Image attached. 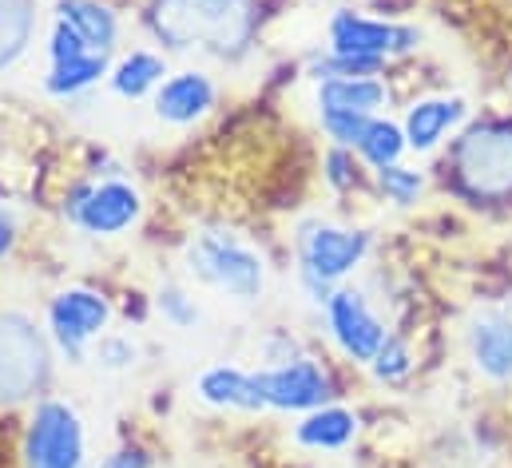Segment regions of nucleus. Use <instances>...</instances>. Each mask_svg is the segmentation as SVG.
I'll list each match as a JSON object with an SVG mask.
<instances>
[{"label":"nucleus","instance_id":"obj_2","mask_svg":"<svg viewBox=\"0 0 512 468\" xmlns=\"http://www.w3.org/2000/svg\"><path fill=\"white\" fill-rule=\"evenodd\" d=\"M445 167L461 199L477 207L512 203V119H469L449 143Z\"/></svg>","mask_w":512,"mask_h":468},{"label":"nucleus","instance_id":"obj_24","mask_svg":"<svg viewBox=\"0 0 512 468\" xmlns=\"http://www.w3.org/2000/svg\"><path fill=\"white\" fill-rule=\"evenodd\" d=\"M366 369L374 373L378 385H401V381H409V373L417 369V357H413V346H409L401 334L389 330V338L382 342V350L374 353V361H370Z\"/></svg>","mask_w":512,"mask_h":468},{"label":"nucleus","instance_id":"obj_10","mask_svg":"<svg viewBox=\"0 0 512 468\" xmlns=\"http://www.w3.org/2000/svg\"><path fill=\"white\" fill-rule=\"evenodd\" d=\"M112 326V302L100 290L68 286L48 302V338L72 365H80L88 350L108 334Z\"/></svg>","mask_w":512,"mask_h":468},{"label":"nucleus","instance_id":"obj_22","mask_svg":"<svg viewBox=\"0 0 512 468\" xmlns=\"http://www.w3.org/2000/svg\"><path fill=\"white\" fill-rule=\"evenodd\" d=\"M358 155H362V163H366L370 171L401 163V159L409 155V143H405V131H401V123H397V119L374 116L370 131H366V139L358 143Z\"/></svg>","mask_w":512,"mask_h":468},{"label":"nucleus","instance_id":"obj_6","mask_svg":"<svg viewBox=\"0 0 512 468\" xmlns=\"http://www.w3.org/2000/svg\"><path fill=\"white\" fill-rule=\"evenodd\" d=\"M20 461L24 468H84L88 433L76 405L60 397H40L20 437Z\"/></svg>","mask_w":512,"mask_h":468},{"label":"nucleus","instance_id":"obj_14","mask_svg":"<svg viewBox=\"0 0 512 468\" xmlns=\"http://www.w3.org/2000/svg\"><path fill=\"white\" fill-rule=\"evenodd\" d=\"M215 100H219L215 80H211L207 72H199V68H183V72L167 76V80L155 88V96H151V112H155L159 123L191 127V123H199V119L211 116Z\"/></svg>","mask_w":512,"mask_h":468},{"label":"nucleus","instance_id":"obj_23","mask_svg":"<svg viewBox=\"0 0 512 468\" xmlns=\"http://www.w3.org/2000/svg\"><path fill=\"white\" fill-rule=\"evenodd\" d=\"M374 191L382 195L389 207H417L421 195H425V175L417 167H405V163H393V167H378L374 171Z\"/></svg>","mask_w":512,"mask_h":468},{"label":"nucleus","instance_id":"obj_7","mask_svg":"<svg viewBox=\"0 0 512 468\" xmlns=\"http://www.w3.org/2000/svg\"><path fill=\"white\" fill-rule=\"evenodd\" d=\"M52 350L24 314H0V405H20L48 385Z\"/></svg>","mask_w":512,"mask_h":468},{"label":"nucleus","instance_id":"obj_4","mask_svg":"<svg viewBox=\"0 0 512 468\" xmlns=\"http://www.w3.org/2000/svg\"><path fill=\"white\" fill-rule=\"evenodd\" d=\"M187 274L231 298V302H255L266 290V258L247 238L231 231H203L187 242Z\"/></svg>","mask_w":512,"mask_h":468},{"label":"nucleus","instance_id":"obj_20","mask_svg":"<svg viewBox=\"0 0 512 468\" xmlns=\"http://www.w3.org/2000/svg\"><path fill=\"white\" fill-rule=\"evenodd\" d=\"M108 72H112V64H108L104 52H84V56H76V60L48 64L44 92L56 96V100H72V96H84L88 88H96Z\"/></svg>","mask_w":512,"mask_h":468},{"label":"nucleus","instance_id":"obj_27","mask_svg":"<svg viewBox=\"0 0 512 468\" xmlns=\"http://www.w3.org/2000/svg\"><path fill=\"white\" fill-rule=\"evenodd\" d=\"M318 123H322V135L334 143V147H350L358 151V143L366 139L374 116H350V112H318Z\"/></svg>","mask_w":512,"mask_h":468},{"label":"nucleus","instance_id":"obj_16","mask_svg":"<svg viewBox=\"0 0 512 468\" xmlns=\"http://www.w3.org/2000/svg\"><path fill=\"white\" fill-rule=\"evenodd\" d=\"M195 393L203 405L211 409H223V413H262L266 401H262V389H258V377L239 369V365H211L199 373L195 381Z\"/></svg>","mask_w":512,"mask_h":468},{"label":"nucleus","instance_id":"obj_19","mask_svg":"<svg viewBox=\"0 0 512 468\" xmlns=\"http://www.w3.org/2000/svg\"><path fill=\"white\" fill-rule=\"evenodd\" d=\"M167 80V60L159 52H147V48H135L128 52L112 72H108V84L120 100H147L155 96V88Z\"/></svg>","mask_w":512,"mask_h":468},{"label":"nucleus","instance_id":"obj_5","mask_svg":"<svg viewBox=\"0 0 512 468\" xmlns=\"http://www.w3.org/2000/svg\"><path fill=\"white\" fill-rule=\"evenodd\" d=\"M425 44V32L417 24L405 20H385L370 16L362 8H338L326 24V48L350 60H366V64H393L413 56Z\"/></svg>","mask_w":512,"mask_h":468},{"label":"nucleus","instance_id":"obj_9","mask_svg":"<svg viewBox=\"0 0 512 468\" xmlns=\"http://www.w3.org/2000/svg\"><path fill=\"white\" fill-rule=\"evenodd\" d=\"M255 377L266 409H274V413H298L302 417L310 409L338 401L334 373L310 353H298V357L278 361V365H262V369H255Z\"/></svg>","mask_w":512,"mask_h":468},{"label":"nucleus","instance_id":"obj_31","mask_svg":"<svg viewBox=\"0 0 512 468\" xmlns=\"http://www.w3.org/2000/svg\"><path fill=\"white\" fill-rule=\"evenodd\" d=\"M16 234H20V227H16V215H12L8 207H0V262L12 254V246H16Z\"/></svg>","mask_w":512,"mask_h":468},{"label":"nucleus","instance_id":"obj_1","mask_svg":"<svg viewBox=\"0 0 512 468\" xmlns=\"http://www.w3.org/2000/svg\"><path fill=\"white\" fill-rule=\"evenodd\" d=\"M147 28L171 52L235 60L255 44L258 0H151Z\"/></svg>","mask_w":512,"mask_h":468},{"label":"nucleus","instance_id":"obj_15","mask_svg":"<svg viewBox=\"0 0 512 468\" xmlns=\"http://www.w3.org/2000/svg\"><path fill=\"white\" fill-rule=\"evenodd\" d=\"M362 433V417L342 405V401H330L322 409H310L298 417L294 425V445L306 449V453H346Z\"/></svg>","mask_w":512,"mask_h":468},{"label":"nucleus","instance_id":"obj_17","mask_svg":"<svg viewBox=\"0 0 512 468\" xmlns=\"http://www.w3.org/2000/svg\"><path fill=\"white\" fill-rule=\"evenodd\" d=\"M318 112H350V116H385L393 92L385 76H338L322 80L318 92Z\"/></svg>","mask_w":512,"mask_h":468},{"label":"nucleus","instance_id":"obj_28","mask_svg":"<svg viewBox=\"0 0 512 468\" xmlns=\"http://www.w3.org/2000/svg\"><path fill=\"white\" fill-rule=\"evenodd\" d=\"M92 357H96V365L120 373V369H131V365L139 361V346H135L131 338H124V334H104V338L92 346Z\"/></svg>","mask_w":512,"mask_h":468},{"label":"nucleus","instance_id":"obj_21","mask_svg":"<svg viewBox=\"0 0 512 468\" xmlns=\"http://www.w3.org/2000/svg\"><path fill=\"white\" fill-rule=\"evenodd\" d=\"M36 0H0V72H8L32 44Z\"/></svg>","mask_w":512,"mask_h":468},{"label":"nucleus","instance_id":"obj_32","mask_svg":"<svg viewBox=\"0 0 512 468\" xmlns=\"http://www.w3.org/2000/svg\"><path fill=\"white\" fill-rule=\"evenodd\" d=\"M509 88H512V72H509Z\"/></svg>","mask_w":512,"mask_h":468},{"label":"nucleus","instance_id":"obj_12","mask_svg":"<svg viewBox=\"0 0 512 468\" xmlns=\"http://www.w3.org/2000/svg\"><path fill=\"white\" fill-rule=\"evenodd\" d=\"M465 353L477 377L489 385H512V310L485 306L465 322Z\"/></svg>","mask_w":512,"mask_h":468},{"label":"nucleus","instance_id":"obj_8","mask_svg":"<svg viewBox=\"0 0 512 468\" xmlns=\"http://www.w3.org/2000/svg\"><path fill=\"white\" fill-rule=\"evenodd\" d=\"M64 215L76 231L92 234V238H120L124 231H131L143 215V195L139 187L108 175L100 183H80L68 191L64 199Z\"/></svg>","mask_w":512,"mask_h":468},{"label":"nucleus","instance_id":"obj_29","mask_svg":"<svg viewBox=\"0 0 512 468\" xmlns=\"http://www.w3.org/2000/svg\"><path fill=\"white\" fill-rule=\"evenodd\" d=\"M84 52H92L64 20H56L52 24V36H48V64H60V60H76V56H84Z\"/></svg>","mask_w":512,"mask_h":468},{"label":"nucleus","instance_id":"obj_18","mask_svg":"<svg viewBox=\"0 0 512 468\" xmlns=\"http://www.w3.org/2000/svg\"><path fill=\"white\" fill-rule=\"evenodd\" d=\"M56 20H64L92 52L112 56L120 44V16L100 0H56Z\"/></svg>","mask_w":512,"mask_h":468},{"label":"nucleus","instance_id":"obj_26","mask_svg":"<svg viewBox=\"0 0 512 468\" xmlns=\"http://www.w3.org/2000/svg\"><path fill=\"white\" fill-rule=\"evenodd\" d=\"M155 310H159V318H163L167 326H175V330H195V326H199V302H195L183 286H175V282L155 294Z\"/></svg>","mask_w":512,"mask_h":468},{"label":"nucleus","instance_id":"obj_30","mask_svg":"<svg viewBox=\"0 0 512 468\" xmlns=\"http://www.w3.org/2000/svg\"><path fill=\"white\" fill-rule=\"evenodd\" d=\"M96 468H151V453L139 445H120L116 453H108Z\"/></svg>","mask_w":512,"mask_h":468},{"label":"nucleus","instance_id":"obj_3","mask_svg":"<svg viewBox=\"0 0 512 468\" xmlns=\"http://www.w3.org/2000/svg\"><path fill=\"white\" fill-rule=\"evenodd\" d=\"M374 238L362 227H346L334 219H302L294 231V254H298V286L306 298L322 310L338 286H346L350 274L362 270L370 258Z\"/></svg>","mask_w":512,"mask_h":468},{"label":"nucleus","instance_id":"obj_25","mask_svg":"<svg viewBox=\"0 0 512 468\" xmlns=\"http://www.w3.org/2000/svg\"><path fill=\"white\" fill-rule=\"evenodd\" d=\"M322 167H326L322 175H326L330 191H338V195H350V191H362V187H366V163H362V155L350 151V147H334V143H330Z\"/></svg>","mask_w":512,"mask_h":468},{"label":"nucleus","instance_id":"obj_13","mask_svg":"<svg viewBox=\"0 0 512 468\" xmlns=\"http://www.w3.org/2000/svg\"><path fill=\"white\" fill-rule=\"evenodd\" d=\"M469 123V100L465 96H425L413 100L401 116V131L413 155H433L449 135H457Z\"/></svg>","mask_w":512,"mask_h":468},{"label":"nucleus","instance_id":"obj_11","mask_svg":"<svg viewBox=\"0 0 512 468\" xmlns=\"http://www.w3.org/2000/svg\"><path fill=\"white\" fill-rule=\"evenodd\" d=\"M322 318H326V334H330L334 350L354 365H370L374 353L382 350V342L389 338V326L378 314V306L370 302V294L350 282L330 294V302L322 306Z\"/></svg>","mask_w":512,"mask_h":468}]
</instances>
